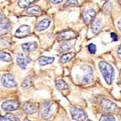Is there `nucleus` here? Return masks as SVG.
Segmentation results:
<instances>
[{
  "label": "nucleus",
  "instance_id": "nucleus-1",
  "mask_svg": "<svg viewBox=\"0 0 121 121\" xmlns=\"http://www.w3.org/2000/svg\"><path fill=\"white\" fill-rule=\"evenodd\" d=\"M99 69L104 78L105 81L108 85H112L114 78V69L112 65L108 64L105 61H100L98 64Z\"/></svg>",
  "mask_w": 121,
  "mask_h": 121
},
{
  "label": "nucleus",
  "instance_id": "nucleus-2",
  "mask_svg": "<svg viewBox=\"0 0 121 121\" xmlns=\"http://www.w3.org/2000/svg\"><path fill=\"white\" fill-rule=\"evenodd\" d=\"M101 104L103 110L109 113H116L119 109L117 105L113 102H111L110 100H108V99H103L101 102Z\"/></svg>",
  "mask_w": 121,
  "mask_h": 121
},
{
  "label": "nucleus",
  "instance_id": "nucleus-3",
  "mask_svg": "<svg viewBox=\"0 0 121 121\" xmlns=\"http://www.w3.org/2000/svg\"><path fill=\"white\" fill-rule=\"evenodd\" d=\"M1 84L7 88H13L17 86V83L14 80V77L9 74H5L1 78Z\"/></svg>",
  "mask_w": 121,
  "mask_h": 121
},
{
  "label": "nucleus",
  "instance_id": "nucleus-4",
  "mask_svg": "<svg viewBox=\"0 0 121 121\" xmlns=\"http://www.w3.org/2000/svg\"><path fill=\"white\" fill-rule=\"evenodd\" d=\"M52 113V102H45L43 103L42 110H41V117L43 119H48L51 118Z\"/></svg>",
  "mask_w": 121,
  "mask_h": 121
},
{
  "label": "nucleus",
  "instance_id": "nucleus-5",
  "mask_svg": "<svg viewBox=\"0 0 121 121\" xmlns=\"http://www.w3.org/2000/svg\"><path fill=\"white\" fill-rule=\"evenodd\" d=\"M70 115L74 120L83 121L86 119L85 112L83 111L82 109L78 108L75 107H73L70 108Z\"/></svg>",
  "mask_w": 121,
  "mask_h": 121
},
{
  "label": "nucleus",
  "instance_id": "nucleus-6",
  "mask_svg": "<svg viewBox=\"0 0 121 121\" xmlns=\"http://www.w3.org/2000/svg\"><path fill=\"white\" fill-rule=\"evenodd\" d=\"M19 107H20V102L17 100H8V101L4 102L1 105L2 109H4L6 112L16 110Z\"/></svg>",
  "mask_w": 121,
  "mask_h": 121
},
{
  "label": "nucleus",
  "instance_id": "nucleus-7",
  "mask_svg": "<svg viewBox=\"0 0 121 121\" xmlns=\"http://www.w3.org/2000/svg\"><path fill=\"white\" fill-rule=\"evenodd\" d=\"M76 33L72 30H65L60 31L58 34L56 35L58 40L60 41H67V40H70V39L75 38L76 37Z\"/></svg>",
  "mask_w": 121,
  "mask_h": 121
},
{
  "label": "nucleus",
  "instance_id": "nucleus-8",
  "mask_svg": "<svg viewBox=\"0 0 121 121\" xmlns=\"http://www.w3.org/2000/svg\"><path fill=\"white\" fill-rule=\"evenodd\" d=\"M31 61L30 58L28 56V55H25L24 53H19L17 55L16 58V62L17 65L23 69H26L27 65H29V63Z\"/></svg>",
  "mask_w": 121,
  "mask_h": 121
},
{
  "label": "nucleus",
  "instance_id": "nucleus-9",
  "mask_svg": "<svg viewBox=\"0 0 121 121\" xmlns=\"http://www.w3.org/2000/svg\"><path fill=\"white\" fill-rule=\"evenodd\" d=\"M30 34V27L27 25H22L17 29L15 36L18 38H23Z\"/></svg>",
  "mask_w": 121,
  "mask_h": 121
},
{
  "label": "nucleus",
  "instance_id": "nucleus-10",
  "mask_svg": "<svg viewBox=\"0 0 121 121\" xmlns=\"http://www.w3.org/2000/svg\"><path fill=\"white\" fill-rule=\"evenodd\" d=\"M96 17V11L92 9H86V11H84L83 13V20L85 21V23L89 24L93 21V20Z\"/></svg>",
  "mask_w": 121,
  "mask_h": 121
},
{
  "label": "nucleus",
  "instance_id": "nucleus-11",
  "mask_svg": "<svg viewBox=\"0 0 121 121\" xmlns=\"http://www.w3.org/2000/svg\"><path fill=\"white\" fill-rule=\"evenodd\" d=\"M103 28V20L101 19H94L91 22V31L93 34H97Z\"/></svg>",
  "mask_w": 121,
  "mask_h": 121
},
{
  "label": "nucleus",
  "instance_id": "nucleus-12",
  "mask_svg": "<svg viewBox=\"0 0 121 121\" xmlns=\"http://www.w3.org/2000/svg\"><path fill=\"white\" fill-rule=\"evenodd\" d=\"M82 68L85 69V75L83 77V83H90L92 81L93 71L92 69L89 66H82Z\"/></svg>",
  "mask_w": 121,
  "mask_h": 121
},
{
  "label": "nucleus",
  "instance_id": "nucleus-13",
  "mask_svg": "<svg viewBox=\"0 0 121 121\" xmlns=\"http://www.w3.org/2000/svg\"><path fill=\"white\" fill-rule=\"evenodd\" d=\"M24 110L27 114H34L37 111V106L32 103H26L24 105Z\"/></svg>",
  "mask_w": 121,
  "mask_h": 121
},
{
  "label": "nucleus",
  "instance_id": "nucleus-14",
  "mask_svg": "<svg viewBox=\"0 0 121 121\" xmlns=\"http://www.w3.org/2000/svg\"><path fill=\"white\" fill-rule=\"evenodd\" d=\"M21 48H22L24 52H33V51L36 50L38 48V45H37V43L36 42H32V43H24V44L21 45Z\"/></svg>",
  "mask_w": 121,
  "mask_h": 121
},
{
  "label": "nucleus",
  "instance_id": "nucleus-15",
  "mask_svg": "<svg viewBox=\"0 0 121 121\" xmlns=\"http://www.w3.org/2000/svg\"><path fill=\"white\" fill-rule=\"evenodd\" d=\"M0 29H1V36L6 34L9 30H10V22L8 19H5V20H1Z\"/></svg>",
  "mask_w": 121,
  "mask_h": 121
},
{
  "label": "nucleus",
  "instance_id": "nucleus-16",
  "mask_svg": "<svg viewBox=\"0 0 121 121\" xmlns=\"http://www.w3.org/2000/svg\"><path fill=\"white\" fill-rule=\"evenodd\" d=\"M54 61V58L53 57H46V56H42L40 57L37 60L38 64L41 66H44V65H48L52 64Z\"/></svg>",
  "mask_w": 121,
  "mask_h": 121
},
{
  "label": "nucleus",
  "instance_id": "nucleus-17",
  "mask_svg": "<svg viewBox=\"0 0 121 121\" xmlns=\"http://www.w3.org/2000/svg\"><path fill=\"white\" fill-rule=\"evenodd\" d=\"M49 26H50V20L48 19H44V20H41L38 25L36 26V30L37 31H42V30H46Z\"/></svg>",
  "mask_w": 121,
  "mask_h": 121
},
{
  "label": "nucleus",
  "instance_id": "nucleus-18",
  "mask_svg": "<svg viewBox=\"0 0 121 121\" xmlns=\"http://www.w3.org/2000/svg\"><path fill=\"white\" fill-rule=\"evenodd\" d=\"M55 86H56V88L58 89V90H60V91L68 90V89H69V86L67 85V83L65 82V81H63V80H58V81H56Z\"/></svg>",
  "mask_w": 121,
  "mask_h": 121
},
{
  "label": "nucleus",
  "instance_id": "nucleus-19",
  "mask_svg": "<svg viewBox=\"0 0 121 121\" xmlns=\"http://www.w3.org/2000/svg\"><path fill=\"white\" fill-rule=\"evenodd\" d=\"M26 12L30 15H39L41 14V9L39 6H31L27 9Z\"/></svg>",
  "mask_w": 121,
  "mask_h": 121
},
{
  "label": "nucleus",
  "instance_id": "nucleus-20",
  "mask_svg": "<svg viewBox=\"0 0 121 121\" xmlns=\"http://www.w3.org/2000/svg\"><path fill=\"white\" fill-rule=\"evenodd\" d=\"M1 121H18L19 119L18 117H16L15 115L12 114V113H7L4 116H1Z\"/></svg>",
  "mask_w": 121,
  "mask_h": 121
},
{
  "label": "nucleus",
  "instance_id": "nucleus-21",
  "mask_svg": "<svg viewBox=\"0 0 121 121\" xmlns=\"http://www.w3.org/2000/svg\"><path fill=\"white\" fill-rule=\"evenodd\" d=\"M73 56H74L73 52H67V53H65V54L60 57L59 61H60V63H67L72 59Z\"/></svg>",
  "mask_w": 121,
  "mask_h": 121
},
{
  "label": "nucleus",
  "instance_id": "nucleus-22",
  "mask_svg": "<svg viewBox=\"0 0 121 121\" xmlns=\"http://www.w3.org/2000/svg\"><path fill=\"white\" fill-rule=\"evenodd\" d=\"M35 1H36V0H20L18 3V5L20 8L25 9V8H27L31 4H33Z\"/></svg>",
  "mask_w": 121,
  "mask_h": 121
},
{
  "label": "nucleus",
  "instance_id": "nucleus-23",
  "mask_svg": "<svg viewBox=\"0 0 121 121\" xmlns=\"http://www.w3.org/2000/svg\"><path fill=\"white\" fill-rule=\"evenodd\" d=\"M0 59H1L2 61H4V62H10V61L12 60V57L8 52H1V53H0Z\"/></svg>",
  "mask_w": 121,
  "mask_h": 121
},
{
  "label": "nucleus",
  "instance_id": "nucleus-24",
  "mask_svg": "<svg viewBox=\"0 0 121 121\" xmlns=\"http://www.w3.org/2000/svg\"><path fill=\"white\" fill-rule=\"evenodd\" d=\"M73 47V45H71V43H64L59 47V52H66V51L69 50Z\"/></svg>",
  "mask_w": 121,
  "mask_h": 121
},
{
  "label": "nucleus",
  "instance_id": "nucleus-25",
  "mask_svg": "<svg viewBox=\"0 0 121 121\" xmlns=\"http://www.w3.org/2000/svg\"><path fill=\"white\" fill-rule=\"evenodd\" d=\"M114 120H115V118L112 114H109V113L103 114L100 118V121H114Z\"/></svg>",
  "mask_w": 121,
  "mask_h": 121
},
{
  "label": "nucleus",
  "instance_id": "nucleus-26",
  "mask_svg": "<svg viewBox=\"0 0 121 121\" xmlns=\"http://www.w3.org/2000/svg\"><path fill=\"white\" fill-rule=\"evenodd\" d=\"M112 7H113L112 4L109 2V1H108V2L105 3V4L103 5V11H104L106 14H108V13H110V11H111Z\"/></svg>",
  "mask_w": 121,
  "mask_h": 121
},
{
  "label": "nucleus",
  "instance_id": "nucleus-27",
  "mask_svg": "<svg viewBox=\"0 0 121 121\" xmlns=\"http://www.w3.org/2000/svg\"><path fill=\"white\" fill-rule=\"evenodd\" d=\"M30 85H31V80H30V77H28V78H26V80L23 81L22 85H21V87L26 89V88H28V87H30Z\"/></svg>",
  "mask_w": 121,
  "mask_h": 121
},
{
  "label": "nucleus",
  "instance_id": "nucleus-28",
  "mask_svg": "<svg viewBox=\"0 0 121 121\" xmlns=\"http://www.w3.org/2000/svg\"><path fill=\"white\" fill-rule=\"evenodd\" d=\"M78 4V1L77 0H67L66 3H65V7H69V6H75Z\"/></svg>",
  "mask_w": 121,
  "mask_h": 121
},
{
  "label": "nucleus",
  "instance_id": "nucleus-29",
  "mask_svg": "<svg viewBox=\"0 0 121 121\" xmlns=\"http://www.w3.org/2000/svg\"><path fill=\"white\" fill-rule=\"evenodd\" d=\"M88 50L89 52H91V53H92V54H94L96 52V50H97V48H96V45L93 44V43H91V44L88 45Z\"/></svg>",
  "mask_w": 121,
  "mask_h": 121
},
{
  "label": "nucleus",
  "instance_id": "nucleus-30",
  "mask_svg": "<svg viewBox=\"0 0 121 121\" xmlns=\"http://www.w3.org/2000/svg\"><path fill=\"white\" fill-rule=\"evenodd\" d=\"M51 3H52V4H60V3L63 2V0H49Z\"/></svg>",
  "mask_w": 121,
  "mask_h": 121
},
{
  "label": "nucleus",
  "instance_id": "nucleus-31",
  "mask_svg": "<svg viewBox=\"0 0 121 121\" xmlns=\"http://www.w3.org/2000/svg\"><path fill=\"white\" fill-rule=\"evenodd\" d=\"M111 38L113 39V41H118V37H117V35L115 34V33H111Z\"/></svg>",
  "mask_w": 121,
  "mask_h": 121
},
{
  "label": "nucleus",
  "instance_id": "nucleus-32",
  "mask_svg": "<svg viewBox=\"0 0 121 121\" xmlns=\"http://www.w3.org/2000/svg\"><path fill=\"white\" fill-rule=\"evenodd\" d=\"M118 56H119V59H121V45L119 47V48H118Z\"/></svg>",
  "mask_w": 121,
  "mask_h": 121
},
{
  "label": "nucleus",
  "instance_id": "nucleus-33",
  "mask_svg": "<svg viewBox=\"0 0 121 121\" xmlns=\"http://www.w3.org/2000/svg\"><path fill=\"white\" fill-rule=\"evenodd\" d=\"M117 26H118V28H119V30L121 31V20H118V22H117Z\"/></svg>",
  "mask_w": 121,
  "mask_h": 121
},
{
  "label": "nucleus",
  "instance_id": "nucleus-34",
  "mask_svg": "<svg viewBox=\"0 0 121 121\" xmlns=\"http://www.w3.org/2000/svg\"><path fill=\"white\" fill-rule=\"evenodd\" d=\"M119 1H120V2H121V0H119Z\"/></svg>",
  "mask_w": 121,
  "mask_h": 121
}]
</instances>
